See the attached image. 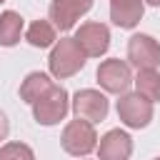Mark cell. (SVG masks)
Returning a JSON list of instances; mask_svg holds the SVG:
<instances>
[{
	"label": "cell",
	"mask_w": 160,
	"mask_h": 160,
	"mask_svg": "<svg viewBox=\"0 0 160 160\" xmlns=\"http://www.w3.org/2000/svg\"><path fill=\"white\" fill-rule=\"evenodd\" d=\"M70 108L75 112V118L80 120H88V122H102L108 118V110H110V102L105 98V92L100 90H92V88H82L72 95L70 100Z\"/></svg>",
	"instance_id": "52a82bcc"
},
{
	"label": "cell",
	"mask_w": 160,
	"mask_h": 160,
	"mask_svg": "<svg viewBox=\"0 0 160 160\" xmlns=\"http://www.w3.org/2000/svg\"><path fill=\"white\" fill-rule=\"evenodd\" d=\"M48 68H50L52 78L65 80V78H72L75 72H80L85 68V55L80 52V48L75 45L72 38H60L50 50Z\"/></svg>",
	"instance_id": "6da1fadb"
},
{
	"label": "cell",
	"mask_w": 160,
	"mask_h": 160,
	"mask_svg": "<svg viewBox=\"0 0 160 160\" xmlns=\"http://www.w3.org/2000/svg\"><path fill=\"white\" fill-rule=\"evenodd\" d=\"M80 160H88V158H80Z\"/></svg>",
	"instance_id": "ffe728a7"
},
{
	"label": "cell",
	"mask_w": 160,
	"mask_h": 160,
	"mask_svg": "<svg viewBox=\"0 0 160 160\" xmlns=\"http://www.w3.org/2000/svg\"><path fill=\"white\" fill-rule=\"evenodd\" d=\"M142 15H145L142 0H110V20L122 30L135 28L142 20Z\"/></svg>",
	"instance_id": "8fae6325"
},
{
	"label": "cell",
	"mask_w": 160,
	"mask_h": 160,
	"mask_svg": "<svg viewBox=\"0 0 160 160\" xmlns=\"http://www.w3.org/2000/svg\"><path fill=\"white\" fill-rule=\"evenodd\" d=\"M55 82L50 80V75L45 72H28L25 80L20 82V100H25L28 105H35Z\"/></svg>",
	"instance_id": "7c38bea8"
},
{
	"label": "cell",
	"mask_w": 160,
	"mask_h": 160,
	"mask_svg": "<svg viewBox=\"0 0 160 160\" xmlns=\"http://www.w3.org/2000/svg\"><path fill=\"white\" fill-rule=\"evenodd\" d=\"M95 0H52L48 10V20L55 25V30H72L75 22L92 8Z\"/></svg>",
	"instance_id": "9c48e42d"
},
{
	"label": "cell",
	"mask_w": 160,
	"mask_h": 160,
	"mask_svg": "<svg viewBox=\"0 0 160 160\" xmlns=\"http://www.w3.org/2000/svg\"><path fill=\"white\" fill-rule=\"evenodd\" d=\"M155 160H160V155H158V158H155Z\"/></svg>",
	"instance_id": "d6986e66"
},
{
	"label": "cell",
	"mask_w": 160,
	"mask_h": 160,
	"mask_svg": "<svg viewBox=\"0 0 160 160\" xmlns=\"http://www.w3.org/2000/svg\"><path fill=\"white\" fill-rule=\"evenodd\" d=\"M25 40L32 48H52L58 42V30L50 20H32L25 30Z\"/></svg>",
	"instance_id": "4fadbf2b"
},
{
	"label": "cell",
	"mask_w": 160,
	"mask_h": 160,
	"mask_svg": "<svg viewBox=\"0 0 160 160\" xmlns=\"http://www.w3.org/2000/svg\"><path fill=\"white\" fill-rule=\"evenodd\" d=\"M142 2H148V5H152V8H160V0H142Z\"/></svg>",
	"instance_id": "ac0fdd59"
},
{
	"label": "cell",
	"mask_w": 160,
	"mask_h": 160,
	"mask_svg": "<svg viewBox=\"0 0 160 160\" xmlns=\"http://www.w3.org/2000/svg\"><path fill=\"white\" fill-rule=\"evenodd\" d=\"M128 65L138 70H158L160 68V42L152 35L138 32L128 40Z\"/></svg>",
	"instance_id": "ba28073f"
},
{
	"label": "cell",
	"mask_w": 160,
	"mask_h": 160,
	"mask_svg": "<svg viewBox=\"0 0 160 160\" xmlns=\"http://www.w3.org/2000/svg\"><path fill=\"white\" fill-rule=\"evenodd\" d=\"M98 160H130L132 155V138L120 130V128H112L108 130L100 142H98Z\"/></svg>",
	"instance_id": "30bf717a"
},
{
	"label": "cell",
	"mask_w": 160,
	"mask_h": 160,
	"mask_svg": "<svg viewBox=\"0 0 160 160\" xmlns=\"http://www.w3.org/2000/svg\"><path fill=\"white\" fill-rule=\"evenodd\" d=\"M22 28H25V22H22L20 12L5 10V12L0 15V45H2V48L18 45L20 38H22Z\"/></svg>",
	"instance_id": "5bb4252c"
},
{
	"label": "cell",
	"mask_w": 160,
	"mask_h": 160,
	"mask_svg": "<svg viewBox=\"0 0 160 160\" xmlns=\"http://www.w3.org/2000/svg\"><path fill=\"white\" fill-rule=\"evenodd\" d=\"M72 40H75V45L80 48V52L85 58H100L110 48V28L105 22L90 20V22H82L75 30Z\"/></svg>",
	"instance_id": "5b68a950"
},
{
	"label": "cell",
	"mask_w": 160,
	"mask_h": 160,
	"mask_svg": "<svg viewBox=\"0 0 160 160\" xmlns=\"http://www.w3.org/2000/svg\"><path fill=\"white\" fill-rule=\"evenodd\" d=\"M0 2H5V0H0Z\"/></svg>",
	"instance_id": "44dd1931"
},
{
	"label": "cell",
	"mask_w": 160,
	"mask_h": 160,
	"mask_svg": "<svg viewBox=\"0 0 160 160\" xmlns=\"http://www.w3.org/2000/svg\"><path fill=\"white\" fill-rule=\"evenodd\" d=\"M60 145L68 155L72 158H88L95 148H98V132H95V125L88 122V120H70L65 128H62V135H60Z\"/></svg>",
	"instance_id": "7a4b0ae2"
},
{
	"label": "cell",
	"mask_w": 160,
	"mask_h": 160,
	"mask_svg": "<svg viewBox=\"0 0 160 160\" xmlns=\"http://www.w3.org/2000/svg\"><path fill=\"white\" fill-rule=\"evenodd\" d=\"M132 85H135V92L142 95L145 100L150 102L160 100V72L158 70H138V75L132 78Z\"/></svg>",
	"instance_id": "9a60e30c"
},
{
	"label": "cell",
	"mask_w": 160,
	"mask_h": 160,
	"mask_svg": "<svg viewBox=\"0 0 160 160\" xmlns=\"http://www.w3.org/2000/svg\"><path fill=\"white\" fill-rule=\"evenodd\" d=\"M68 110H70V95H68V90L62 85H52L32 105V118H35L38 125L50 128V125H58L60 120H65Z\"/></svg>",
	"instance_id": "3957f363"
},
{
	"label": "cell",
	"mask_w": 160,
	"mask_h": 160,
	"mask_svg": "<svg viewBox=\"0 0 160 160\" xmlns=\"http://www.w3.org/2000/svg\"><path fill=\"white\" fill-rule=\"evenodd\" d=\"M100 88L105 92H112V95H125L128 88L132 85V70L125 60L120 58H110V60H102L98 65V72H95Z\"/></svg>",
	"instance_id": "8992f818"
},
{
	"label": "cell",
	"mask_w": 160,
	"mask_h": 160,
	"mask_svg": "<svg viewBox=\"0 0 160 160\" xmlns=\"http://www.w3.org/2000/svg\"><path fill=\"white\" fill-rule=\"evenodd\" d=\"M8 135H10V120H8V115L0 110V142H2Z\"/></svg>",
	"instance_id": "e0dca14e"
},
{
	"label": "cell",
	"mask_w": 160,
	"mask_h": 160,
	"mask_svg": "<svg viewBox=\"0 0 160 160\" xmlns=\"http://www.w3.org/2000/svg\"><path fill=\"white\" fill-rule=\"evenodd\" d=\"M0 160H35V152L25 142H5L0 145Z\"/></svg>",
	"instance_id": "2e32d148"
},
{
	"label": "cell",
	"mask_w": 160,
	"mask_h": 160,
	"mask_svg": "<svg viewBox=\"0 0 160 160\" xmlns=\"http://www.w3.org/2000/svg\"><path fill=\"white\" fill-rule=\"evenodd\" d=\"M152 115H155V108L142 95H138V92L120 95V100H118V118H120V122L125 128H132V130L148 128Z\"/></svg>",
	"instance_id": "277c9868"
}]
</instances>
